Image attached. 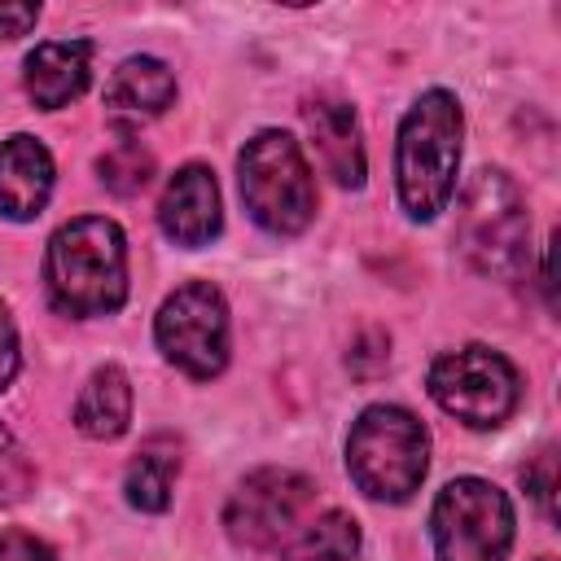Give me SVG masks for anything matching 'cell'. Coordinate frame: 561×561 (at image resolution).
Here are the masks:
<instances>
[{
	"label": "cell",
	"instance_id": "6da1fadb",
	"mask_svg": "<svg viewBox=\"0 0 561 561\" xmlns=\"http://www.w3.org/2000/svg\"><path fill=\"white\" fill-rule=\"evenodd\" d=\"M48 294L66 316H110L127 298L123 228L101 215L70 219L53 232L44 259Z\"/></svg>",
	"mask_w": 561,
	"mask_h": 561
},
{
	"label": "cell",
	"instance_id": "7a4b0ae2",
	"mask_svg": "<svg viewBox=\"0 0 561 561\" xmlns=\"http://www.w3.org/2000/svg\"><path fill=\"white\" fill-rule=\"evenodd\" d=\"M460 101L443 88L425 92L399 123L394 145V175H399V202L412 219H434L456 188L460 171Z\"/></svg>",
	"mask_w": 561,
	"mask_h": 561
},
{
	"label": "cell",
	"instance_id": "3957f363",
	"mask_svg": "<svg viewBox=\"0 0 561 561\" xmlns=\"http://www.w3.org/2000/svg\"><path fill=\"white\" fill-rule=\"evenodd\" d=\"M346 469H351V482L368 500L403 504L425 482L430 434H425V425L412 412H403L394 403H373L351 425Z\"/></svg>",
	"mask_w": 561,
	"mask_h": 561
},
{
	"label": "cell",
	"instance_id": "277c9868",
	"mask_svg": "<svg viewBox=\"0 0 561 561\" xmlns=\"http://www.w3.org/2000/svg\"><path fill=\"white\" fill-rule=\"evenodd\" d=\"M237 171H241L237 180H241L245 210L254 215L259 228H267L276 237H294L311 224L316 184H311L307 158H302L294 136L259 131L254 140H245V149L237 158Z\"/></svg>",
	"mask_w": 561,
	"mask_h": 561
},
{
	"label": "cell",
	"instance_id": "5b68a950",
	"mask_svg": "<svg viewBox=\"0 0 561 561\" xmlns=\"http://www.w3.org/2000/svg\"><path fill=\"white\" fill-rule=\"evenodd\" d=\"M460 250L495 280H513L526 267L530 219L517 184L504 171H478L460 197Z\"/></svg>",
	"mask_w": 561,
	"mask_h": 561
},
{
	"label": "cell",
	"instance_id": "8992f818",
	"mask_svg": "<svg viewBox=\"0 0 561 561\" xmlns=\"http://www.w3.org/2000/svg\"><path fill=\"white\" fill-rule=\"evenodd\" d=\"M430 530L438 561H504L513 543V504L482 478H456L438 491Z\"/></svg>",
	"mask_w": 561,
	"mask_h": 561
},
{
	"label": "cell",
	"instance_id": "52a82bcc",
	"mask_svg": "<svg viewBox=\"0 0 561 561\" xmlns=\"http://www.w3.org/2000/svg\"><path fill=\"white\" fill-rule=\"evenodd\" d=\"M430 394L456 421L473 430H495L517 408V373L491 346H460L434 359Z\"/></svg>",
	"mask_w": 561,
	"mask_h": 561
},
{
	"label": "cell",
	"instance_id": "ba28073f",
	"mask_svg": "<svg viewBox=\"0 0 561 561\" xmlns=\"http://www.w3.org/2000/svg\"><path fill=\"white\" fill-rule=\"evenodd\" d=\"M153 337L158 351L184 368L188 377H215L228 364V307L224 294L206 280L180 285L153 320Z\"/></svg>",
	"mask_w": 561,
	"mask_h": 561
},
{
	"label": "cell",
	"instance_id": "9c48e42d",
	"mask_svg": "<svg viewBox=\"0 0 561 561\" xmlns=\"http://www.w3.org/2000/svg\"><path fill=\"white\" fill-rule=\"evenodd\" d=\"M311 500L316 486L298 469H254L232 491L224 508V526L241 548H276L298 530Z\"/></svg>",
	"mask_w": 561,
	"mask_h": 561
},
{
	"label": "cell",
	"instance_id": "30bf717a",
	"mask_svg": "<svg viewBox=\"0 0 561 561\" xmlns=\"http://www.w3.org/2000/svg\"><path fill=\"white\" fill-rule=\"evenodd\" d=\"M158 224L162 232L184 245V250H197V245H210L224 228V206H219V184L206 167H180L167 188H162V202H158Z\"/></svg>",
	"mask_w": 561,
	"mask_h": 561
},
{
	"label": "cell",
	"instance_id": "8fae6325",
	"mask_svg": "<svg viewBox=\"0 0 561 561\" xmlns=\"http://www.w3.org/2000/svg\"><path fill=\"white\" fill-rule=\"evenodd\" d=\"M53 193V158L35 136H9L0 145V215L35 219Z\"/></svg>",
	"mask_w": 561,
	"mask_h": 561
},
{
	"label": "cell",
	"instance_id": "7c38bea8",
	"mask_svg": "<svg viewBox=\"0 0 561 561\" xmlns=\"http://www.w3.org/2000/svg\"><path fill=\"white\" fill-rule=\"evenodd\" d=\"M92 79V44L88 39H53L26 57V92L39 110H61L83 96Z\"/></svg>",
	"mask_w": 561,
	"mask_h": 561
},
{
	"label": "cell",
	"instance_id": "4fadbf2b",
	"mask_svg": "<svg viewBox=\"0 0 561 561\" xmlns=\"http://www.w3.org/2000/svg\"><path fill=\"white\" fill-rule=\"evenodd\" d=\"M175 96V75L158 57H127L110 88H105V114L123 127H136L145 118H158Z\"/></svg>",
	"mask_w": 561,
	"mask_h": 561
},
{
	"label": "cell",
	"instance_id": "5bb4252c",
	"mask_svg": "<svg viewBox=\"0 0 561 561\" xmlns=\"http://www.w3.org/2000/svg\"><path fill=\"white\" fill-rule=\"evenodd\" d=\"M307 131L316 140V153L324 171L342 188L364 184V140H359V118L346 101H311L307 105Z\"/></svg>",
	"mask_w": 561,
	"mask_h": 561
},
{
	"label": "cell",
	"instance_id": "9a60e30c",
	"mask_svg": "<svg viewBox=\"0 0 561 561\" xmlns=\"http://www.w3.org/2000/svg\"><path fill=\"white\" fill-rule=\"evenodd\" d=\"M131 421V381L123 368L105 364L88 377V386L79 390V403H75V425L88 434V438H118Z\"/></svg>",
	"mask_w": 561,
	"mask_h": 561
},
{
	"label": "cell",
	"instance_id": "2e32d148",
	"mask_svg": "<svg viewBox=\"0 0 561 561\" xmlns=\"http://www.w3.org/2000/svg\"><path fill=\"white\" fill-rule=\"evenodd\" d=\"M180 473V447L175 438L158 434L140 447V456L127 465V500L140 513H162L171 504V486Z\"/></svg>",
	"mask_w": 561,
	"mask_h": 561
},
{
	"label": "cell",
	"instance_id": "e0dca14e",
	"mask_svg": "<svg viewBox=\"0 0 561 561\" xmlns=\"http://www.w3.org/2000/svg\"><path fill=\"white\" fill-rule=\"evenodd\" d=\"M359 557V526L351 513L329 508L311 517L302 530L289 535L280 561H355Z\"/></svg>",
	"mask_w": 561,
	"mask_h": 561
},
{
	"label": "cell",
	"instance_id": "ac0fdd59",
	"mask_svg": "<svg viewBox=\"0 0 561 561\" xmlns=\"http://www.w3.org/2000/svg\"><path fill=\"white\" fill-rule=\"evenodd\" d=\"M96 171H101V184H105L110 193L131 197V193H140V188L149 184V175H153V158H149V149H145L140 140L123 136L118 145H110V149L96 158Z\"/></svg>",
	"mask_w": 561,
	"mask_h": 561
},
{
	"label": "cell",
	"instance_id": "d6986e66",
	"mask_svg": "<svg viewBox=\"0 0 561 561\" xmlns=\"http://www.w3.org/2000/svg\"><path fill=\"white\" fill-rule=\"evenodd\" d=\"M35 486V469H31V460L22 456V447H18V438L0 425V500H26V491Z\"/></svg>",
	"mask_w": 561,
	"mask_h": 561
},
{
	"label": "cell",
	"instance_id": "ffe728a7",
	"mask_svg": "<svg viewBox=\"0 0 561 561\" xmlns=\"http://www.w3.org/2000/svg\"><path fill=\"white\" fill-rule=\"evenodd\" d=\"M522 482H526V491L539 500L543 517H552V513H557V508H552V491H557V456H552V451H539V460L522 473Z\"/></svg>",
	"mask_w": 561,
	"mask_h": 561
},
{
	"label": "cell",
	"instance_id": "44dd1931",
	"mask_svg": "<svg viewBox=\"0 0 561 561\" xmlns=\"http://www.w3.org/2000/svg\"><path fill=\"white\" fill-rule=\"evenodd\" d=\"M0 561H53V548L26 530H4L0 535Z\"/></svg>",
	"mask_w": 561,
	"mask_h": 561
},
{
	"label": "cell",
	"instance_id": "7402d4cb",
	"mask_svg": "<svg viewBox=\"0 0 561 561\" xmlns=\"http://www.w3.org/2000/svg\"><path fill=\"white\" fill-rule=\"evenodd\" d=\"M39 4H0V39H18L35 26Z\"/></svg>",
	"mask_w": 561,
	"mask_h": 561
},
{
	"label": "cell",
	"instance_id": "603a6c76",
	"mask_svg": "<svg viewBox=\"0 0 561 561\" xmlns=\"http://www.w3.org/2000/svg\"><path fill=\"white\" fill-rule=\"evenodd\" d=\"M13 373H18V333H13L9 311L0 307V390L13 381Z\"/></svg>",
	"mask_w": 561,
	"mask_h": 561
},
{
	"label": "cell",
	"instance_id": "cb8c5ba5",
	"mask_svg": "<svg viewBox=\"0 0 561 561\" xmlns=\"http://www.w3.org/2000/svg\"><path fill=\"white\" fill-rule=\"evenodd\" d=\"M539 561H552V557H539Z\"/></svg>",
	"mask_w": 561,
	"mask_h": 561
}]
</instances>
